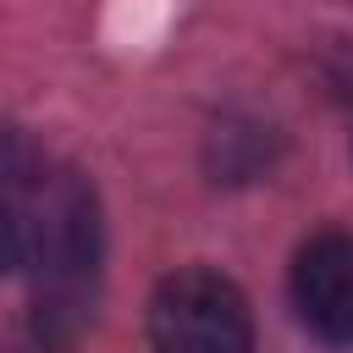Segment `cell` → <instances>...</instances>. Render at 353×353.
I'll use <instances>...</instances> for the list:
<instances>
[{"mask_svg":"<svg viewBox=\"0 0 353 353\" xmlns=\"http://www.w3.org/2000/svg\"><path fill=\"white\" fill-rule=\"evenodd\" d=\"M28 270L39 298V331L72 336L88 320L94 287H99V204H94V188L66 165H50L33 199Z\"/></svg>","mask_w":353,"mask_h":353,"instance_id":"cell-1","label":"cell"},{"mask_svg":"<svg viewBox=\"0 0 353 353\" xmlns=\"http://www.w3.org/2000/svg\"><path fill=\"white\" fill-rule=\"evenodd\" d=\"M149 342L154 353H248V298L215 270H171L149 298Z\"/></svg>","mask_w":353,"mask_h":353,"instance_id":"cell-2","label":"cell"},{"mask_svg":"<svg viewBox=\"0 0 353 353\" xmlns=\"http://www.w3.org/2000/svg\"><path fill=\"white\" fill-rule=\"evenodd\" d=\"M298 320L336 347H353V232H320L292 259Z\"/></svg>","mask_w":353,"mask_h":353,"instance_id":"cell-3","label":"cell"},{"mask_svg":"<svg viewBox=\"0 0 353 353\" xmlns=\"http://www.w3.org/2000/svg\"><path fill=\"white\" fill-rule=\"evenodd\" d=\"M44 176H50V160L39 154V143L17 127H0V199H28Z\"/></svg>","mask_w":353,"mask_h":353,"instance_id":"cell-4","label":"cell"}]
</instances>
